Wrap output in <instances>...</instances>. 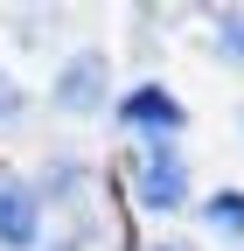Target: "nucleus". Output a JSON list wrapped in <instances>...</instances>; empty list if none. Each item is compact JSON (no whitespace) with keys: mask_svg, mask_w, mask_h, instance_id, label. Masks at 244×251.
<instances>
[{"mask_svg":"<svg viewBox=\"0 0 244 251\" xmlns=\"http://www.w3.org/2000/svg\"><path fill=\"white\" fill-rule=\"evenodd\" d=\"M42 237V202H35V188L14 181V175H0V251H28Z\"/></svg>","mask_w":244,"mask_h":251,"instance_id":"20e7f679","label":"nucleus"},{"mask_svg":"<svg viewBox=\"0 0 244 251\" xmlns=\"http://www.w3.org/2000/svg\"><path fill=\"white\" fill-rule=\"evenodd\" d=\"M21 112H28V98H21V84L0 70V126H21Z\"/></svg>","mask_w":244,"mask_h":251,"instance_id":"0eeeda50","label":"nucleus"},{"mask_svg":"<svg viewBox=\"0 0 244 251\" xmlns=\"http://www.w3.org/2000/svg\"><path fill=\"white\" fill-rule=\"evenodd\" d=\"M217 49H223L230 63H244V7H223V14H217Z\"/></svg>","mask_w":244,"mask_h":251,"instance_id":"423d86ee","label":"nucleus"},{"mask_svg":"<svg viewBox=\"0 0 244 251\" xmlns=\"http://www.w3.org/2000/svg\"><path fill=\"white\" fill-rule=\"evenodd\" d=\"M202 224L223 244H244V188H217V196L202 202Z\"/></svg>","mask_w":244,"mask_h":251,"instance_id":"39448f33","label":"nucleus"},{"mask_svg":"<svg viewBox=\"0 0 244 251\" xmlns=\"http://www.w3.org/2000/svg\"><path fill=\"white\" fill-rule=\"evenodd\" d=\"M105 77H112V70H105V56H98V49L70 56V63H63V77H56V91H49L56 112H77V119H84V112H98V105H105Z\"/></svg>","mask_w":244,"mask_h":251,"instance_id":"f03ea898","label":"nucleus"},{"mask_svg":"<svg viewBox=\"0 0 244 251\" xmlns=\"http://www.w3.org/2000/svg\"><path fill=\"white\" fill-rule=\"evenodd\" d=\"M119 119H126L140 140H174L181 133V105H174V91H161V84L126 91V98H119Z\"/></svg>","mask_w":244,"mask_h":251,"instance_id":"7ed1b4c3","label":"nucleus"},{"mask_svg":"<svg viewBox=\"0 0 244 251\" xmlns=\"http://www.w3.org/2000/svg\"><path fill=\"white\" fill-rule=\"evenodd\" d=\"M126 175H133V202L140 209H181L189 202V168H181V153H174V140H140L133 147V161H126Z\"/></svg>","mask_w":244,"mask_h":251,"instance_id":"f257e3e1","label":"nucleus"}]
</instances>
